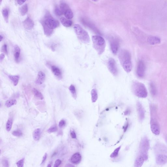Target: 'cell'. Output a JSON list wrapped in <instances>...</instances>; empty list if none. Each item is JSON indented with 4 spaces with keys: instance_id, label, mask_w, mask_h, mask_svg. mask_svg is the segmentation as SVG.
Wrapping results in <instances>:
<instances>
[{
    "instance_id": "6da1fadb",
    "label": "cell",
    "mask_w": 167,
    "mask_h": 167,
    "mask_svg": "<svg viewBox=\"0 0 167 167\" xmlns=\"http://www.w3.org/2000/svg\"><path fill=\"white\" fill-rule=\"evenodd\" d=\"M119 56L120 62L123 69L126 72H130L132 69L130 53L128 51L123 50L120 52Z\"/></svg>"
},
{
    "instance_id": "7a4b0ae2",
    "label": "cell",
    "mask_w": 167,
    "mask_h": 167,
    "mask_svg": "<svg viewBox=\"0 0 167 167\" xmlns=\"http://www.w3.org/2000/svg\"><path fill=\"white\" fill-rule=\"evenodd\" d=\"M132 89L134 94L138 97L145 98L147 95V90L143 84L135 81L133 83Z\"/></svg>"
},
{
    "instance_id": "3957f363",
    "label": "cell",
    "mask_w": 167,
    "mask_h": 167,
    "mask_svg": "<svg viewBox=\"0 0 167 167\" xmlns=\"http://www.w3.org/2000/svg\"><path fill=\"white\" fill-rule=\"evenodd\" d=\"M93 46L99 55L104 52L106 46L105 41L102 37L99 35H95L92 38Z\"/></svg>"
},
{
    "instance_id": "277c9868",
    "label": "cell",
    "mask_w": 167,
    "mask_h": 167,
    "mask_svg": "<svg viewBox=\"0 0 167 167\" xmlns=\"http://www.w3.org/2000/svg\"><path fill=\"white\" fill-rule=\"evenodd\" d=\"M73 29L76 36L80 41L84 43H89L90 39L88 33L80 25L75 24L74 26Z\"/></svg>"
},
{
    "instance_id": "5b68a950",
    "label": "cell",
    "mask_w": 167,
    "mask_h": 167,
    "mask_svg": "<svg viewBox=\"0 0 167 167\" xmlns=\"http://www.w3.org/2000/svg\"><path fill=\"white\" fill-rule=\"evenodd\" d=\"M42 24L46 25L50 29L54 30L59 26V22L53 18L49 15H47L44 20L42 21Z\"/></svg>"
},
{
    "instance_id": "8992f818",
    "label": "cell",
    "mask_w": 167,
    "mask_h": 167,
    "mask_svg": "<svg viewBox=\"0 0 167 167\" xmlns=\"http://www.w3.org/2000/svg\"><path fill=\"white\" fill-rule=\"evenodd\" d=\"M140 145L141 155L143 156L145 160H147L148 158L147 153L150 146L149 140L146 138H145L141 141Z\"/></svg>"
},
{
    "instance_id": "52a82bcc",
    "label": "cell",
    "mask_w": 167,
    "mask_h": 167,
    "mask_svg": "<svg viewBox=\"0 0 167 167\" xmlns=\"http://www.w3.org/2000/svg\"><path fill=\"white\" fill-rule=\"evenodd\" d=\"M146 67L145 64L142 60H140L138 64L137 68V74L138 77L142 78L145 74Z\"/></svg>"
},
{
    "instance_id": "ba28073f",
    "label": "cell",
    "mask_w": 167,
    "mask_h": 167,
    "mask_svg": "<svg viewBox=\"0 0 167 167\" xmlns=\"http://www.w3.org/2000/svg\"><path fill=\"white\" fill-rule=\"evenodd\" d=\"M108 70L114 75H116L118 73V70L116 66V63L113 58H110L108 60Z\"/></svg>"
},
{
    "instance_id": "9c48e42d",
    "label": "cell",
    "mask_w": 167,
    "mask_h": 167,
    "mask_svg": "<svg viewBox=\"0 0 167 167\" xmlns=\"http://www.w3.org/2000/svg\"><path fill=\"white\" fill-rule=\"evenodd\" d=\"M110 44L112 52L114 54H116L119 49V42L117 40L112 39L110 41Z\"/></svg>"
},
{
    "instance_id": "30bf717a",
    "label": "cell",
    "mask_w": 167,
    "mask_h": 167,
    "mask_svg": "<svg viewBox=\"0 0 167 167\" xmlns=\"http://www.w3.org/2000/svg\"><path fill=\"white\" fill-rule=\"evenodd\" d=\"M156 161L158 165H165L167 162V156L163 154H159L156 157Z\"/></svg>"
},
{
    "instance_id": "8fae6325",
    "label": "cell",
    "mask_w": 167,
    "mask_h": 167,
    "mask_svg": "<svg viewBox=\"0 0 167 167\" xmlns=\"http://www.w3.org/2000/svg\"><path fill=\"white\" fill-rule=\"evenodd\" d=\"M46 75L45 73L42 71L39 72L35 81V83L38 85H42L44 83Z\"/></svg>"
},
{
    "instance_id": "7c38bea8",
    "label": "cell",
    "mask_w": 167,
    "mask_h": 167,
    "mask_svg": "<svg viewBox=\"0 0 167 167\" xmlns=\"http://www.w3.org/2000/svg\"><path fill=\"white\" fill-rule=\"evenodd\" d=\"M82 156L80 154L79 152L74 154L71 158V162L73 164L77 165L81 161Z\"/></svg>"
},
{
    "instance_id": "4fadbf2b",
    "label": "cell",
    "mask_w": 167,
    "mask_h": 167,
    "mask_svg": "<svg viewBox=\"0 0 167 167\" xmlns=\"http://www.w3.org/2000/svg\"><path fill=\"white\" fill-rule=\"evenodd\" d=\"M51 71L54 75L58 79H61L62 78V73L59 68L55 66H52L51 67Z\"/></svg>"
},
{
    "instance_id": "5bb4252c",
    "label": "cell",
    "mask_w": 167,
    "mask_h": 167,
    "mask_svg": "<svg viewBox=\"0 0 167 167\" xmlns=\"http://www.w3.org/2000/svg\"><path fill=\"white\" fill-rule=\"evenodd\" d=\"M23 26L25 29L27 30H30L33 28L34 23L31 19L30 18L28 17L24 21Z\"/></svg>"
},
{
    "instance_id": "9a60e30c",
    "label": "cell",
    "mask_w": 167,
    "mask_h": 167,
    "mask_svg": "<svg viewBox=\"0 0 167 167\" xmlns=\"http://www.w3.org/2000/svg\"><path fill=\"white\" fill-rule=\"evenodd\" d=\"M137 108L138 115L140 120H142L144 118L145 112L142 105L139 103L137 104Z\"/></svg>"
},
{
    "instance_id": "2e32d148",
    "label": "cell",
    "mask_w": 167,
    "mask_h": 167,
    "mask_svg": "<svg viewBox=\"0 0 167 167\" xmlns=\"http://www.w3.org/2000/svg\"><path fill=\"white\" fill-rule=\"evenodd\" d=\"M21 50L18 46H16L14 48V56L15 61L16 63H18L20 59Z\"/></svg>"
},
{
    "instance_id": "e0dca14e",
    "label": "cell",
    "mask_w": 167,
    "mask_h": 167,
    "mask_svg": "<svg viewBox=\"0 0 167 167\" xmlns=\"http://www.w3.org/2000/svg\"><path fill=\"white\" fill-rule=\"evenodd\" d=\"M147 42L149 44L151 45H155L160 43L161 40L158 37L152 36L148 38Z\"/></svg>"
},
{
    "instance_id": "ac0fdd59",
    "label": "cell",
    "mask_w": 167,
    "mask_h": 167,
    "mask_svg": "<svg viewBox=\"0 0 167 167\" xmlns=\"http://www.w3.org/2000/svg\"><path fill=\"white\" fill-rule=\"evenodd\" d=\"M60 21L62 25L65 27H70L72 24V22L71 20L64 17H61L60 19Z\"/></svg>"
},
{
    "instance_id": "d6986e66",
    "label": "cell",
    "mask_w": 167,
    "mask_h": 167,
    "mask_svg": "<svg viewBox=\"0 0 167 167\" xmlns=\"http://www.w3.org/2000/svg\"><path fill=\"white\" fill-rule=\"evenodd\" d=\"M145 159L143 156L141 155L138 157L135 162V167H142L143 164Z\"/></svg>"
},
{
    "instance_id": "ffe728a7",
    "label": "cell",
    "mask_w": 167,
    "mask_h": 167,
    "mask_svg": "<svg viewBox=\"0 0 167 167\" xmlns=\"http://www.w3.org/2000/svg\"><path fill=\"white\" fill-rule=\"evenodd\" d=\"M41 135V130L40 128L35 129L33 133V137L35 141H38L39 140Z\"/></svg>"
},
{
    "instance_id": "44dd1931",
    "label": "cell",
    "mask_w": 167,
    "mask_h": 167,
    "mask_svg": "<svg viewBox=\"0 0 167 167\" xmlns=\"http://www.w3.org/2000/svg\"><path fill=\"white\" fill-rule=\"evenodd\" d=\"M8 78L15 86H16L18 83L20 77L17 75H8Z\"/></svg>"
},
{
    "instance_id": "7402d4cb",
    "label": "cell",
    "mask_w": 167,
    "mask_h": 167,
    "mask_svg": "<svg viewBox=\"0 0 167 167\" xmlns=\"http://www.w3.org/2000/svg\"><path fill=\"white\" fill-rule=\"evenodd\" d=\"M33 93L35 97L40 100H42L44 99L43 95L40 91L34 88L32 89Z\"/></svg>"
},
{
    "instance_id": "603a6c76",
    "label": "cell",
    "mask_w": 167,
    "mask_h": 167,
    "mask_svg": "<svg viewBox=\"0 0 167 167\" xmlns=\"http://www.w3.org/2000/svg\"><path fill=\"white\" fill-rule=\"evenodd\" d=\"M151 129L152 133L155 135H158L160 134L159 128L157 124L154 123L152 124L151 125Z\"/></svg>"
},
{
    "instance_id": "cb8c5ba5",
    "label": "cell",
    "mask_w": 167,
    "mask_h": 167,
    "mask_svg": "<svg viewBox=\"0 0 167 167\" xmlns=\"http://www.w3.org/2000/svg\"><path fill=\"white\" fill-rule=\"evenodd\" d=\"M91 101L92 103H95L97 101L98 98L97 91L95 89H93L91 92Z\"/></svg>"
},
{
    "instance_id": "d4e9b609",
    "label": "cell",
    "mask_w": 167,
    "mask_h": 167,
    "mask_svg": "<svg viewBox=\"0 0 167 167\" xmlns=\"http://www.w3.org/2000/svg\"><path fill=\"white\" fill-rule=\"evenodd\" d=\"M43 26V30H44V33L47 36H51L53 33V30L50 29L47 26H46V25L44 24H42Z\"/></svg>"
},
{
    "instance_id": "484cf974",
    "label": "cell",
    "mask_w": 167,
    "mask_h": 167,
    "mask_svg": "<svg viewBox=\"0 0 167 167\" xmlns=\"http://www.w3.org/2000/svg\"><path fill=\"white\" fill-rule=\"evenodd\" d=\"M60 10L63 12V15H64L65 12L67 10H68L69 8L68 5L64 2H62L60 4Z\"/></svg>"
},
{
    "instance_id": "4316f807",
    "label": "cell",
    "mask_w": 167,
    "mask_h": 167,
    "mask_svg": "<svg viewBox=\"0 0 167 167\" xmlns=\"http://www.w3.org/2000/svg\"><path fill=\"white\" fill-rule=\"evenodd\" d=\"M16 99H10L6 101L5 103V105L7 107H11L12 106L16 104Z\"/></svg>"
},
{
    "instance_id": "83f0119b",
    "label": "cell",
    "mask_w": 167,
    "mask_h": 167,
    "mask_svg": "<svg viewBox=\"0 0 167 167\" xmlns=\"http://www.w3.org/2000/svg\"><path fill=\"white\" fill-rule=\"evenodd\" d=\"M64 15L65 16L66 18L70 20L73 17V13L70 9L67 10L65 12Z\"/></svg>"
},
{
    "instance_id": "f1b7e54d",
    "label": "cell",
    "mask_w": 167,
    "mask_h": 167,
    "mask_svg": "<svg viewBox=\"0 0 167 167\" xmlns=\"http://www.w3.org/2000/svg\"><path fill=\"white\" fill-rule=\"evenodd\" d=\"M28 11V6L27 4H25L23 5L20 10V11L21 15L22 16H24L27 14Z\"/></svg>"
},
{
    "instance_id": "f546056e",
    "label": "cell",
    "mask_w": 167,
    "mask_h": 167,
    "mask_svg": "<svg viewBox=\"0 0 167 167\" xmlns=\"http://www.w3.org/2000/svg\"><path fill=\"white\" fill-rule=\"evenodd\" d=\"M69 89L73 97L74 98L76 99L77 97V95H76V89L74 86L73 85H71L69 87Z\"/></svg>"
},
{
    "instance_id": "4dcf8cb0",
    "label": "cell",
    "mask_w": 167,
    "mask_h": 167,
    "mask_svg": "<svg viewBox=\"0 0 167 167\" xmlns=\"http://www.w3.org/2000/svg\"><path fill=\"white\" fill-rule=\"evenodd\" d=\"M2 14L3 17L6 23L8 22L9 20V12L7 9H5L3 10Z\"/></svg>"
},
{
    "instance_id": "1f68e13d",
    "label": "cell",
    "mask_w": 167,
    "mask_h": 167,
    "mask_svg": "<svg viewBox=\"0 0 167 167\" xmlns=\"http://www.w3.org/2000/svg\"><path fill=\"white\" fill-rule=\"evenodd\" d=\"M121 146H120L116 148L110 155V157L112 158H115L117 157L119 154V152L120 150Z\"/></svg>"
},
{
    "instance_id": "d6a6232c",
    "label": "cell",
    "mask_w": 167,
    "mask_h": 167,
    "mask_svg": "<svg viewBox=\"0 0 167 167\" xmlns=\"http://www.w3.org/2000/svg\"><path fill=\"white\" fill-rule=\"evenodd\" d=\"M12 120L11 119H10L8 120L6 124V129L8 131H10L12 128Z\"/></svg>"
},
{
    "instance_id": "836d02e7",
    "label": "cell",
    "mask_w": 167,
    "mask_h": 167,
    "mask_svg": "<svg viewBox=\"0 0 167 167\" xmlns=\"http://www.w3.org/2000/svg\"><path fill=\"white\" fill-rule=\"evenodd\" d=\"M150 86L151 93L153 95H155L156 94V91H157L155 85L153 84V83H152L150 84Z\"/></svg>"
},
{
    "instance_id": "e575fe53",
    "label": "cell",
    "mask_w": 167,
    "mask_h": 167,
    "mask_svg": "<svg viewBox=\"0 0 167 167\" xmlns=\"http://www.w3.org/2000/svg\"><path fill=\"white\" fill-rule=\"evenodd\" d=\"M12 135L14 136L19 137L22 136L23 134L22 131L20 130H16L12 132Z\"/></svg>"
},
{
    "instance_id": "d590c367",
    "label": "cell",
    "mask_w": 167,
    "mask_h": 167,
    "mask_svg": "<svg viewBox=\"0 0 167 167\" xmlns=\"http://www.w3.org/2000/svg\"><path fill=\"white\" fill-rule=\"evenodd\" d=\"M54 12H55V15L57 16H61L63 15V12H62L61 10H60V9H59L57 7H56L55 8V9Z\"/></svg>"
},
{
    "instance_id": "8d00e7d4",
    "label": "cell",
    "mask_w": 167,
    "mask_h": 167,
    "mask_svg": "<svg viewBox=\"0 0 167 167\" xmlns=\"http://www.w3.org/2000/svg\"><path fill=\"white\" fill-rule=\"evenodd\" d=\"M57 128L56 125H54L50 128L47 130V132L49 133H51L55 132L57 130Z\"/></svg>"
},
{
    "instance_id": "74e56055",
    "label": "cell",
    "mask_w": 167,
    "mask_h": 167,
    "mask_svg": "<svg viewBox=\"0 0 167 167\" xmlns=\"http://www.w3.org/2000/svg\"><path fill=\"white\" fill-rule=\"evenodd\" d=\"M25 158L22 159L16 163L17 166L19 167H24V163Z\"/></svg>"
},
{
    "instance_id": "f35d334b",
    "label": "cell",
    "mask_w": 167,
    "mask_h": 167,
    "mask_svg": "<svg viewBox=\"0 0 167 167\" xmlns=\"http://www.w3.org/2000/svg\"><path fill=\"white\" fill-rule=\"evenodd\" d=\"M1 52L6 55L8 54L7 46L6 44H3L1 49Z\"/></svg>"
},
{
    "instance_id": "ab89813d",
    "label": "cell",
    "mask_w": 167,
    "mask_h": 167,
    "mask_svg": "<svg viewBox=\"0 0 167 167\" xmlns=\"http://www.w3.org/2000/svg\"><path fill=\"white\" fill-rule=\"evenodd\" d=\"M62 161L61 160L59 159H57L56 160L55 162V164H54V167H59L61 163H62Z\"/></svg>"
},
{
    "instance_id": "60d3db41",
    "label": "cell",
    "mask_w": 167,
    "mask_h": 167,
    "mask_svg": "<svg viewBox=\"0 0 167 167\" xmlns=\"http://www.w3.org/2000/svg\"><path fill=\"white\" fill-rule=\"evenodd\" d=\"M66 125V122L64 120H62L59 122L58 126L60 128H63Z\"/></svg>"
},
{
    "instance_id": "b9f144b4",
    "label": "cell",
    "mask_w": 167,
    "mask_h": 167,
    "mask_svg": "<svg viewBox=\"0 0 167 167\" xmlns=\"http://www.w3.org/2000/svg\"><path fill=\"white\" fill-rule=\"evenodd\" d=\"M70 135L73 139H76V135L75 131L73 130H71L70 132Z\"/></svg>"
},
{
    "instance_id": "7bdbcfd3",
    "label": "cell",
    "mask_w": 167,
    "mask_h": 167,
    "mask_svg": "<svg viewBox=\"0 0 167 167\" xmlns=\"http://www.w3.org/2000/svg\"><path fill=\"white\" fill-rule=\"evenodd\" d=\"M47 153H46L43 156L42 161L41 163V165H42L45 162L46 160H47Z\"/></svg>"
},
{
    "instance_id": "ee69618b",
    "label": "cell",
    "mask_w": 167,
    "mask_h": 167,
    "mask_svg": "<svg viewBox=\"0 0 167 167\" xmlns=\"http://www.w3.org/2000/svg\"><path fill=\"white\" fill-rule=\"evenodd\" d=\"M2 163L4 165V167H9L8 161L6 159L3 160V161Z\"/></svg>"
},
{
    "instance_id": "f6af8a7d",
    "label": "cell",
    "mask_w": 167,
    "mask_h": 167,
    "mask_svg": "<svg viewBox=\"0 0 167 167\" xmlns=\"http://www.w3.org/2000/svg\"><path fill=\"white\" fill-rule=\"evenodd\" d=\"M26 1V0H17L18 3L20 5H22Z\"/></svg>"
},
{
    "instance_id": "bcb514c9",
    "label": "cell",
    "mask_w": 167,
    "mask_h": 167,
    "mask_svg": "<svg viewBox=\"0 0 167 167\" xmlns=\"http://www.w3.org/2000/svg\"><path fill=\"white\" fill-rule=\"evenodd\" d=\"M5 57V54L3 53L0 54V61L1 62Z\"/></svg>"
},
{
    "instance_id": "7dc6e473",
    "label": "cell",
    "mask_w": 167,
    "mask_h": 167,
    "mask_svg": "<svg viewBox=\"0 0 167 167\" xmlns=\"http://www.w3.org/2000/svg\"><path fill=\"white\" fill-rule=\"evenodd\" d=\"M3 39V36H2L1 35H0V42H1L2 41Z\"/></svg>"
},
{
    "instance_id": "c3c4849f",
    "label": "cell",
    "mask_w": 167,
    "mask_h": 167,
    "mask_svg": "<svg viewBox=\"0 0 167 167\" xmlns=\"http://www.w3.org/2000/svg\"><path fill=\"white\" fill-rule=\"evenodd\" d=\"M52 166L50 164H48L47 166V167H51Z\"/></svg>"
},
{
    "instance_id": "681fc988",
    "label": "cell",
    "mask_w": 167,
    "mask_h": 167,
    "mask_svg": "<svg viewBox=\"0 0 167 167\" xmlns=\"http://www.w3.org/2000/svg\"><path fill=\"white\" fill-rule=\"evenodd\" d=\"M92 1H93L96 2L98 0H92Z\"/></svg>"
},
{
    "instance_id": "f907efd6",
    "label": "cell",
    "mask_w": 167,
    "mask_h": 167,
    "mask_svg": "<svg viewBox=\"0 0 167 167\" xmlns=\"http://www.w3.org/2000/svg\"><path fill=\"white\" fill-rule=\"evenodd\" d=\"M2 0H0V3H1L2 2Z\"/></svg>"
}]
</instances>
